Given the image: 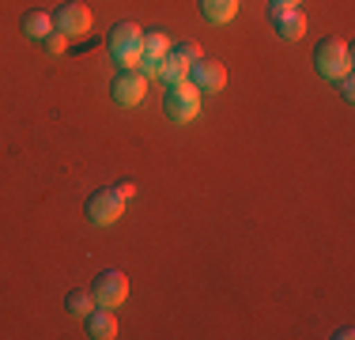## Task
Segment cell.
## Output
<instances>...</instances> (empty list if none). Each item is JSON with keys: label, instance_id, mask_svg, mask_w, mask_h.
<instances>
[{"label": "cell", "instance_id": "obj_4", "mask_svg": "<svg viewBox=\"0 0 355 340\" xmlns=\"http://www.w3.org/2000/svg\"><path fill=\"white\" fill-rule=\"evenodd\" d=\"M91 295H95V306H110V310H117V306L129 299V276L117 272V269L98 272V280L91 284Z\"/></svg>", "mask_w": 355, "mask_h": 340}, {"label": "cell", "instance_id": "obj_20", "mask_svg": "<svg viewBox=\"0 0 355 340\" xmlns=\"http://www.w3.org/2000/svg\"><path fill=\"white\" fill-rule=\"evenodd\" d=\"M114 193H117L121 201H129V197H137V185H132V182H117V185H114Z\"/></svg>", "mask_w": 355, "mask_h": 340}, {"label": "cell", "instance_id": "obj_14", "mask_svg": "<svg viewBox=\"0 0 355 340\" xmlns=\"http://www.w3.org/2000/svg\"><path fill=\"white\" fill-rule=\"evenodd\" d=\"M171 38H166L163 31H144V57H155V61H163L166 53H171Z\"/></svg>", "mask_w": 355, "mask_h": 340}, {"label": "cell", "instance_id": "obj_8", "mask_svg": "<svg viewBox=\"0 0 355 340\" xmlns=\"http://www.w3.org/2000/svg\"><path fill=\"white\" fill-rule=\"evenodd\" d=\"M189 80L197 83V91L200 95H219V91L227 87V68H223V61H208V57H200V61H193V68H189Z\"/></svg>", "mask_w": 355, "mask_h": 340}, {"label": "cell", "instance_id": "obj_17", "mask_svg": "<svg viewBox=\"0 0 355 340\" xmlns=\"http://www.w3.org/2000/svg\"><path fill=\"white\" fill-rule=\"evenodd\" d=\"M137 72L148 76V80H159V61H155V57H144V61L137 65Z\"/></svg>", "mask_w": 355, "mask_h": 340}, {"label": "cell", "instance_id": "obj_9", "mask_svg": "<svg viewBox=\"0 0 355 340\" xmlns=\"http://www.w3.org/2000/svg\"><path fill=\"white\" fill-rule=\"evenodd\" d=\"M268 19H272V27L284 42H299L302 34H306V15H302V8H268Z\"/></svg>", "mask_w": 355, "mask_h": 340}, {"label": "cell", "instance_id": "obj_6", "mask_svg": "<svg viewBox=\"0 0 355 340\" xmlns=\"http://www.w3.org/2000/svg\"><path fill=\"white\" fill-rule=\"evenodd\" d=\"M121 212H125V201L114 189H95L87 197V219L95 227H114L121 219Z\"/></svg>", "mask_w": 355, "mask_h": 340}, {"label": "cell", "instance_id": "obj_13", "mask_svg": "<svg viewBox=\"0 0 355 340\" xmlns=\"http://www.w3.org/2000/svg\"><path fill=\"white\" fill-rule=\"evenodd\" d=\"M19 27H23V34H27V38H46V34L53 31V15H49V12H38V8H35V12L23 15Z\"/></svg>", "mask_w": 355, "mask_h": 340}, {"label": "cell", "instance_id": "obj_15", "mask_svg": "<svg viewBox=\"0 0 355 340\" xmlns=\"http://www.w3.org/2000/svg\"><path fill=\"white\" fill-rule=\"evenodd\" d=\"M64 306H69L72 318H87L91 310H95V295L83 291V287H76V291H69V299H64Z\"/></svg>", "mask_w": 355, "mask_h": 340}, {"label": "cell", "instance_id": "obj_18", "mask_svg": "<svg viewBox=\"0 0 355 340\" xmlns=\"http://www.w3.org/2000/svg\"><path fill=\"white\" fill-rule=\"evenodd\" d=\"M174 49H178L182 57H189V61H200V57H205V53H200L197 42H182V46H174Z\"/></svg>", "mask_w": 355, "mask_h": 340}, {"label": "cell", "instance_id": "obj_5", "mask_svg": "<svg viewBox=\"0 0 355 340\" xmlns=\"http://www.w3.org/2000/svg\"><path fill=\"white\" fill-rule=\"evenodd\" d=\"M91 8L83 4V0H69V4H61L53 12V31H61L64 38H80V34L91 31Z\"/></svg>", "mask_w": 355, "mask_h": 340}, {"label": "cell", "instance_id": "obj_11", "mask_svg": "<svg viewBox=\"0 0 355 340\" xmlns=\"http://www.w3.org/2000/svg\"><path fill=\"white\" fill-rule=\"evenodd\" d=\"M189 68H193V61L189 57H182L178 49H171V53L159 61V80L171 87V83H182V80H189Z\"/></svg>", "mask_w": 355, "mask_h": 340}, {"label": "cell", "instance_id": "obj_3", "mask_svg": "<svg viewBox=\"0 0 355 340\" xmlns=\"http://www.w3.org/2000/svg\"><path fill=\"white\" fill-rule=\"evenodd\" d=\"M163 110H166V117L178 121V125L197 121V114H200V91H197V83H193V80L171 83V91H166V99H163Z\"/></svg>", "mask_w": 355, "mask_h": 340}, {"label": "cell", "instance_id": "obj_16", "mask_svg": "<svg viewBox=\"0 0 355 340\" xmlns=\"http://www.w3.org/2000/svg\"><path fill=\"white\" fill-rule=\"evenodd\" d=\"M42 42H46V53H53V57H61L64 49H69V38H64L61 31H49V34H46V38H42Z\"/></svg>", "mask_w": 355, "mask_h": 340}, {"label": "cell", "instance_id": "obj_7", "mask_svg": "<svg viewBox=\"0 0 355 340\" xmlns=\"http://www.w3.org/2000/svg\"><path fill=\"white\" fill-rule=\"evenodd\" d=\"M110 91H114L117 106H125V110L140 106L144 95H148V76H140L137 68H121V76L114 80V87H110Z\"/></svg>", "mask_w": 355, "mask_h": 340}, {"label": "cell", "instance_id": "obj_10", "mask_svg": "<svg viewBox=\"0 0 355 340\" xmlns=\"http://www.w3.org/2000/svg\"><path fill=\"white\" fill-rule=\"evenodd\" d=\"M83 321H87V337L91 340H114L117 337V318H114L110 306H95Z\"/></svg>", "mask_w": 355, "mask_h": 340}, {"label": "cell", "instance_id": "obj_12", "mask_svg": "<svg viewBox=\"0 0 355 340\" xmlns=\"http://www.w3.org/2000/svg\"><path fill=\"white\" fill-rule=\"evenodd\" d=\"M239 4L242 0H200V15H205L212 27H223L239 15Z\"/></svg>", "mask_w": 355, "mask_h": 340}, {"label": "cell", "instance_id": "obj_19", "mask_svg": "<svg viewBox=\"0 0 355 340\" xmlns=\"http://www.w3.org/2000/svg\"><path fill=\"white\" fill-rule=\"evenodd\" d=\"M336 83H340V95H344V102H352V99H355V83H352V72H348V76H340V80H336Z\"/></svg>", "mask_w": 355, "mask_h": 340}, {"label": "cell", "instance_id": "obj_21", "mask_svg": "<svg viewBox=\"0 0 355 340\" xmlns=\"http://www.w3.org/2000/svg\"><path fill=\"white\" fill-rule=\"evenodd\" d=\"M268 8H302V0H272Z\"/></svg>", "mask_w": 355, "mask_h": 340}, {"label": "cell", "instance_id": "obj_1", "mask_svg": "<svg viewBox=\"0 0 355 340\" xmlns=\"http://www.w3.org/2000/svg\"><path fill=\"white\" fill-rule=\"evenodd\" d=\"M314 68L321 80L336 83L340 76L352 72V46L344 38H321L314 49Z\"/></svg>", "mask_w": 355, "mask_h": 340}, {"label": "cell", "instance_id": "obj_2", "mask_svg": "<svg viewBox=\"0 0 355 340\" xmlns=\"http://www.w3.org/2000/svg\"><path fill=\"white\" fill-rule=\"evenodd\" d=\"M110 57L117 61V68H137L144 61V31L137 23H117L106 38Z\"/></svg>", "mask_w": 355, "mask_h": 340}]
</instances>
